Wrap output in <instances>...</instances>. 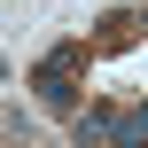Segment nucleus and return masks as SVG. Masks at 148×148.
I'll return each mask as SVG.
<instances>
[{"mask_svg": "<svg viewBox=\"0 0 148 148\" xmlns=\"http://www.w3.org/2000/svg\"><path fill=\"white\" fill-rule=\"evenodd\" d=\"M78 47H55V55H39V70H31V94L47 101V109H70L78 117Z\"/></svg>", "mask_w": 148, "mask_h": 148, "instance_id": "obj_1", "label": "nucleus"}, {"mask_svg": "<svg viewBox=\"0 0 148 148\" xmlns=\"http://www.w3.org/2000/svg\"><path fill=\"white\" fill-rule=\"evenodd\" d=\"M117 125H125V117H109V109H78V117H70V140L78 148H117Z\"/></svg>", "mask_w": 148, "mask_h": 148, "instance_id": "obj_2", "label": "nucleus"}, {"mask_svg": "<svg viewBox=\"0 0 148 148\" xmlns=\"http://www.w3.org/2000/svg\"><path fill=\"white\" fill-rule=\"evenodd\" d=\"M117 148H148V101L125 117V125H117Z\"/></svg>", "mask_w": 148, "mask_h": 148, "instance_id": "obj_3", "label": "nucleus"}]
</instances>
